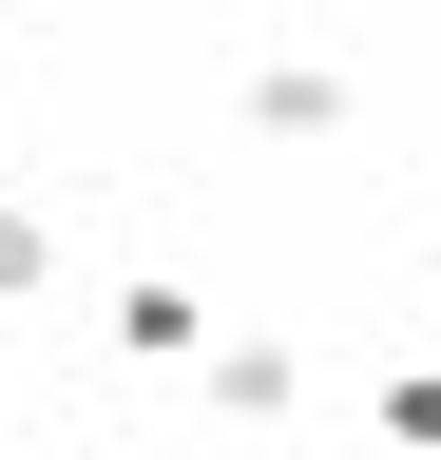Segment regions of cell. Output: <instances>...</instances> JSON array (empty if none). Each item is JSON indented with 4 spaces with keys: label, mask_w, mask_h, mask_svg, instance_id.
I'll list each match as a JSON object with an SVG mask.
<instances>
[{
    "label": "cell",
    "mask_w": 441,
    "mask_h": 460,
    "mask_svg": "<svg viewBox=\"0 0 441 460\" xmlns=\"http://www.w3.org/2000/svg\"><path fill=\"white\" fill-rule=\"evenodd\" d=\"M384 441H403V460H441V365H384Z\"/></svg>",
    "instance_id": "obj_5"
},
{
    "label": "cell",
    "mask_w": 441,
    "mask_h": 460,
    "mask_svg": "<svg viewBox=\"0 0 441 460\" xmlns=\"http://www.w3.org/2000/svg\"><path fill=\"white\" fill-rule=\"evenodd\" d=\"M192 402H211L231 441H288V402H307V345H288V326H211V345H192Z\"/></svg>",
    "instance_id": "obj_2"
},
{
    "label": "cell",
    "mask_w": 441,
    "mask_h": 460,
    "mask_svg": "<svg viewBox=\"0 0 441 460\" xmlns=\"http://www.w3.org/2000/svg\"><path fill=\"white\" fill-rule=\"evenodd\" d=\"M96 345H116V365H192V345H211V288L192 269H135L116 307H96Z\"/></svg>",
    "instance_id": "obj_3"
},
{
    "label": "cell",
    "mask_w": 441,
    "mask_h": 460,
    "mask_svg": "<svg viewBox=\"0 0 441 460\" xmlns=\"http://www.w3.org/2000/svg\"><path fill=\"white\" fill-rule=\"evenodd\" d=\"M39 288H58V211H20V192H0V307H39Z\"/></svg>",
    "instance_id": "obj_4"
},
{
    "label": "cell",
    "mask_w": 441,
    "mask_h": 460,
    "mask_svg": "<svg viewBox=\"0 0 441 460\" xmlns=\"http://www.w3.org/2000/svg\"><path fill=\"white\" fill-rule=\"evenodd\" d=\"M231 115H250L269 154H326V135H365V77H346L326 39H269L250 77H231Z\"/></svg>",
    "instance_id": "obj_1"
}]
</instances>
